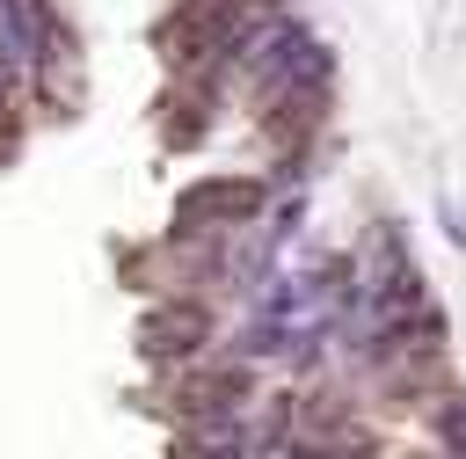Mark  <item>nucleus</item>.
I'll return each mask as SVG.
<instances>
[{
	"label": "nucleus",
	"instance_id": "1",
	"mask_svg": "<svg viewBox=\"0 0 466 459\" xmlns=\"http://www.w3.org/2000/svg\"><path fill=\"white\" fill-rule=\"evenodd\" d=\"M233 44H240V0H175V15L160 29V51L175 73H204Z\"/></svg>",
	"mask_w": 466,
	"mask_h": 459
},
{
	"label": "nucleus",
	"instance_id": "2",
	"mask_svg": "<svg viewBox=\"0 0 466 459\" xmlns=\"http://www.w3.org/2000/svg\"><path fill=\"white\" fill-rule=\"evenodd\" d=\"M320 117H328V87L320 80H277L262 95V138H269V153L299 160L306 138L320 131Z\"/></svg>",
	"mask_w": 466,
	"mask_h": 459
},
{
	"label": "nucleus",
	"instance_id": "3",
	"mask_svg": "<svg viewBox=\"0 0 466 459\" xmlns=\"http://www.w3.org/2000/svg\"><path fill=\"white\" fill-rule=\"evenodd\" d=\"M204 342H211V306H204V299H160V306L138 321V350H146L153 364H189Z\"/></svg>",
	"mask_w": 466,
	"mask_h": 459
},
{
	"label": "nucleus",
	"instance_id": "4",
	"mask_svg": "<svg viewBox=\"0 0 466 459\" xmlns=\"http://www.w3.org/2000/svg\"><path fill=\"white\" fill-rule=\"evenodd\" d=\"M248 401V372L240 364H197V372H182L175 379V393H167V408H175V423H226L233 408Z\"/></svg>",
	"mask_w": 466,
	"mask_h": 459
},
{
	"label": "nucleus",
	"instance_id": "5",
	"mask_svg": "<svg viewBox=\"0 0 466 459\" xmlns=\"http://www.w3.org/2000/svg\"><path fill=\"white\" fill-rule=\"evenodd\" d=\"M255 204H262V189L255 182H197L182 204H175V233H211V226H240V219H255Z\"/></svg>",
	"mask_w": 466,
	"mask_h": 459
},
{
	"label": "nucleus",
	"instance_id": "6",
	"mask_svg": "<svg viewBox=\"0 0 466 459\" xmlns=\"http://www.w3.org/2000/svg\"><path fill=\"white\" fill-rule=\"evenodd\" d=\"M44 95L51 102H80V58H73V36L66 29L44 36Z\"/></svg>",
	"mask_w": 466,
	"mask_h": 459
},
{
	"label": "nucleus",
	"instance_id": "7",
	"mask_svg": "<svg viewBox=\"0 0 466 459\" xmlns=\"http://www.w3.org/2000/svg\"><path fill=\"white\" fill-rule=\"evenodd\" d=\"M7 138H15V109H7V95H0V153H7Z\"/></svg>",
	"mask_w": 466,
	"mask_h": 459
}]
</instances>
